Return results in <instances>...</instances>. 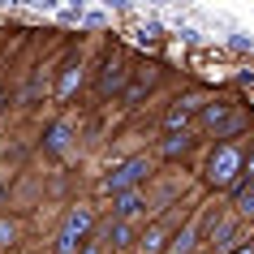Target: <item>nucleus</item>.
<instances>
[{
	"label": "nucleus",
	"instance_id": "nucleus-1",
	"mask_svg": "<svg viewBox=\"0 0 254 254\" xmlns=\"http://www.w3.org/2000/svg\"><path fill=\"white\" fill-rule=\"evenodd\" d=\"M241 168H246V147H241L237 138H233V142H215L211 160H207V181H211L215 190L220 186L237 190L241 186Z\"/></svg>",
	"mask_w": 254,
	"mask_h": 254
},
{
	"label": "nucleus",
	"instance_id": "nucleus-2",
	"mask_svg": "<svg viewBox=\"0 0 254 254\" xmlns=\"http://www.w3.org/2000/svg\"><path fill=\"white\" fill-rule=\"evenodd\" d=\"M151 173H155V160H151V155H129V160H121L117 168H112V173H108L104 181H99V190L117 198V194L142 190V181H147Z\"/></svg>",
	"mask_w": 254,
	"mask_h": 254
},
{
	"label": "nucleus",
	"instance_id": "nucleus-3",
	"mask_svg": "<svg viewBox=\"0 0 254 254\" xmlns=\"http://www.w3.org/2000/svg\"><path fill=\"white\" fill-rule=\"evenodd\" d=\"M198 121H202V129H207V134H215L220 142H233V134H241V129H246V117H241L228 99H207Z\"/></svg>",
	"mask_w": 254,
	"mask_h": 254
},
{
	"label": "nucleus",
	"instance_id": "nucleus-4",
	"mask_svg": "<svg viewBox=\"0 0 254 254\" xmlns=\"http://www.w3.org/2000/svg\"><path fill=\"white\" fill-rule=\"evenodd\" d=\"M207 246H211L215 254H233L237 246H246V241H241V220L237 215H220L215 228L207 233Z\"/></svg>",
	"mask_w": 254,
	"mask_h": 254
},
{
	"label": "nucleus",
	"instance_id": "nucleus-5",
	"mask_svg": "<svg viewBox=\"0 0 254 254\" xmlns=\"http://www.w3.org/2000/svg\"><path fill=\"white\" fill-rule=\"evenodd\" d=\"M91 233H95V211H91V207H69L65 224H61V237L86 246V241H91Z\"/></svg>",
	"mask_w": 254,
	"mask_h": 254
},
{
	"label": "nucleus",
	"instance_id": "nucleus-6",
	"mask_svg": "<svg viewBox=\"0 0 254 254\" xmlns=\"http://www.w3.org/2000/svg\"><path fill=\"white\" fill-rule=\"evenodd\" d=\"M198 241H202V220L194 215V220H186L177 233H168L164 254H194V250H198Z\"/></svg>",
	"mask_w": 254,
	"mask_h": 254
},
{
	"label": "nucleus",
	"instance_id": "nucleus-7",
	"mask_svg": "<svg viewBox=\"0 0 254 254\" xmlns=\"http://www.w3.org/2000/svg\"><path fill=\"white\" fill-rule=\"evenodd\" d=\"M69 147H73V125L61 117V121H52V125H48V134H43V151L61 160V155H69Z\"/></svg>",
	"mask_w": 254,
	"mask_h": 254
},
{
	"label": "nucleus",
	"instance_id": "nucleus-8",
	"mask_svg": "<svg viewBox=\"0 0 254 254\" xmlns=\"http://www.w3.org/2000/svg\"><path fill=\"white\" fill-rule=\"evenodd\" d=\"M142 207H147V194H142V190L117 194V198H112V220H125V224H129V220H134V215L142 211Z\"/></svg>",
	"mask_w": 254,
	"mask_h": 254
},
{
	"label": "nucleus",
	"instance_id": "nucleus-9",
	"mask_svg": "<svg viewBox=\"0 0 254 254\" xmlns=\"http://www.w3.org/2000/svg\"><path fill=\"white\" fill-rule=\"evenodd\" d=\"M73 86H82V61H78V56L61 65V78H56V91H52V95H56V99H69Z\"/></svg>",
	"mask_w": 254,
	"mask_h": 254
},
{
	"label": "nucleus",
	"instance_id": "nucleus-10",
	"mask_svg": "<svg viewBox=\"0 0 254 254\" xmlns=\"http://www.w3.org/2000/svg\"><path fill=\"white\" fill-rule=\"evenodd\" d=\"M151 86H155V65H147L134 82H129V86H125V91H121V104H125V108H134L138 99H142V95L151 91Z\"/></svg>",
	"mask_w": 254,
	"mask_h": 254
},
{
	"label": "nucleus",
	"instance_id": "nucleus-11",
	"mask_svg": "<svg viewBox=\"0 0 254 254\" xmlns=\"http://www.w3.org/2000/svg\"><path fill=\"white\" fill-rule=\"evenodd\" d=\"M125 78H129V69H125V61H108L104 65V73H99V95H112V91H121L125 86Z\"/></svg>",
	"mask_w": 254,
	"mask_h": 254
},
{
	"label": "nucleus",
	"instance_id": "nucleus-12",
	"mask_svg": "<svg viewBox=\"0 0 254 254\" xmlns=\"http://www.w3.org/2000/svg\"><path fill=\"white\" fill-rule=\"evenodd\" d=\"M134 241V224H125V220H112V224L104 228V237H99V246H112V250H125Z\"/></svg>",
	"mask_w": 254,
	"mask_h": 254
},
{
	"label": "nucleus",
	"instance_id": "nucleus-13",
	"mask_svg": "<svg viewBox=\"0 0 254 254\" xmlns=\"http://www.w3.org/2000/svg\"><path fill=\"white\" fill-rule=\"evenodd\" d=\"M190 147H194V129H186V134H164L160 155H164V160H177V155H186Z\"/></svg>",
	"mask_w": 254,
	"mask_h": 254
},
{
	"label": "nucleus",
	"instance_id": "nucleus-14",
	"mask_svg": "<svg viewBox=\"0 0 254 254\" xmlns=\"http://www.w3.org/2000/svg\"><path fill=\"white\" fill-rule=\"evenodd\" d=\"M164 246H168V224H151L142 233V254H164Z\"/></svg>",
	"mask_w": 254,
	"mask_h": 254
},
{
	"label": "nucleus",
	"instance_id": "nucleus-15",
	"mask_svg": "<svg viewBox=\"0 0 254 254\" xmlns=\"http://www.w3.org/2000/svg\"><path fill=\"white\" fill-rule=\"evenodd\" d=\"M233 194H237V220H241V215H254V177H250V181H241Z\"/></svg>",
	"mask_w": 254,
	"mask_h": 254
},
{
	"label": "nucleus",
	"instance_id": "nucleus-16",
	"mask_svg": "<svg viewBox=\"0 0 254 254\" xmlns=\"http://www.w3.org/2000/svg\"><path fill=\"white\" fill-rule=\"evenodd\" d=\"M17 237H22V224L9 220V215H0V250H13Z\"/></svg>",
	"mask_w": 254,
	"mask_h": 254
},
{
	"label": "nucleus",
	"instance_id": "nucleus-17",
	"mask_svg": "<svg viewBox=\"0 0 254 254\" xmlns=\"http://www.w3.org/2000/svg\"><path fill=\"white\" fill-rule=\"evenodd\" d=\"M78 254H104V246H99V241H86V246H82Z\"/></svg>",
	"mask_w": 254,
	"mask_h": 254
},
{
	"label": "nucleus",
	"instance_id": "nucleus-18",
	"mask_svg": "<svg viewBox=\"0 0 254 254\" xmlns=\"http://www.w3.org/2000/svg\"><path fill=\"white\" fill-rule=\"evenodd\" d=\"M233 254H254V241H246V246H237Z\"/></svg>",
	"mask_w": 254,
	"mask_h": 254
},
{
	"label": "nucleus",
	"instance_id": "nucleus-19",
	"mask_svg": "<svg viewBox=\"0 0 254 254\" xmlns=\"http://www.w3.org/2000/svg\"><path fill=\"white\" fill-rule=\"evenodd\" d=\"M4 112H9V95L0 91V117H4Z\"/></svg>",
	"mask_w": 254,
	"mask_h": 254
},
{
	"label": "nucleus",
	"instance_id": "nucleus-20",
	"mask_svg": "<svg viewBox=\"0 0 254 254\" xmlns=\"http://www.w3.org/2000/svg\"><path fill=\"white\" fill-rule=\"evenodd\" d=\"M4 194H9V190H4V173H0V202H4Z\"/></svg>",
	"mask_w": 254,
	"mask_h": 254
}]
</instances>
